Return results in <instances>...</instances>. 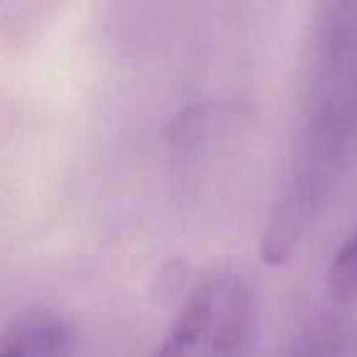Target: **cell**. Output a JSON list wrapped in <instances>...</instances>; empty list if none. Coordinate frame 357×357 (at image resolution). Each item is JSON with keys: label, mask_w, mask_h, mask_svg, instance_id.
Instances as JSON below:
<instances>
[{"label": "cell", "mask_w": 357, "mask_h": 357, "mask_svg": "<svg viewBox=\"0 0 357 357\" xmlns=\"http://www.w3.org/2000/svg\"><path fill=\"white\" fill-rule=\"evenodd\" d=\"M252 123V108L238 100L194 103L167 125V142L178 154H199L238 137Z\"/></svg>", "instance_id": "3"}, {"label": "cell", "mask_w": 357, "mask_h": 357, "mask_svg": "<svg viewBox=\"0 0 357 357\" xmlns=\"http://www.w3.org/2000/svg\"><path fill=\"white\" fill-rule=\"evenodd\" d=\"M328 294L337 303H357V233L333 255L326 272Z\"/></svg>", "instance_id": "5"}, {"label": "cell", "mask_w": 357, "mask_h": 357, "mask_svg": "<svg viewBox=\"0 0 357 357\" xmlns=\"http://www.w3.org/2000/svg\"><path fill=\"white\" fill-rule=\"evenodd\" d=\"M74 328L54 313H32L0 333V357H71Z\"/></svg>", "instance_id": "4"}, {"label": "cell", "mask_w": 357, "mask_h": 357, "mask_svg": "<svg viewBox=\"0 0 357 357\" xmlns=\"http://www.w3.org/2000/svg\"><path fill=\"white\" fill-rule=\"evenodd\" d=\"M357 152V0L318 3L306 32L298 113L259 255L282 267L331 206Z\"/></svg>", "instance_id": "1"}, {"label": "cell", "mask_w": 357, "mask_h": 357, "mask_svg": "<svg viewBox=\"0 0 357 357\" xmlns=\"http://www.w3.org/2000/svg\"><path fill=\"white\" fill-rule=\"evenodd\" d=\"M252 316L248 282L230 269L211 272L189 294L154 357H243Z\"/></svg>", "instance_id": "2"}]
</instances>
